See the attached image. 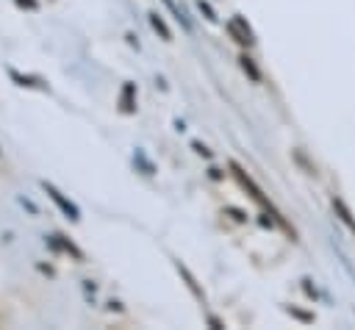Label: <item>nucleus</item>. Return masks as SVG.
<instances>
[{"label":"nucleus","mask_w":355,"mask_h":330,"mask_svg":"<svg viewBox=\"0 0 355 330\" xmlns=\"http://www.w3.org/2000/svg\"><path fill=\"white\" fill-rule=\"evenodd\" d=\"M227 31H230V36H233L236 42H241V44H252V31L247 28V22H244L241 17H233V19L227 22Z\"/></svg>","instance_id":"f257e3e1"},{"label":"nucleus","mask_w":355,"mask_h":330,"mask_svg":"<svg viewBox=\"0 0 355 330\" xmlns=\"http://www.w3.org/2000/svg\"><path fill=\"white\" fill-rule=\"evenodd\" d=\"M42 186L47 189V194H50V197L55 200V205H58V208H61V211H64V214H67L69 219H78V208H75V205H72L69 200H64V197H61V191H58L55 186H50V183H42Z\"/></svg>","instance_id":"f03ea898"},{"label":"nucleus","mask_w":355,"mask_h":330,"mask_svg":"<svg viewBox=\"0 0 355 330\" xmlns=\"http://www.w3.org/2000/svg\"><path fill=\"white\" fill-rule=\"evenodd\" d=\"M153 25H155V28H158V31L164 33V39H169V31H166V25H164V22H161L158 17H153Z\"/></svg>","instance_id":"7ed1b4c3"},{"label":"nucleus","mask_w":355,"mask_h":330,"mask_svg":"<svg viewBox=\"0 0 355 330\" xmlns=\"http://www.w3.org/2000/svg\"><path fill=\"white\" fill-rule=\"evenodd\" d=\"M17 3H19V6H28V8H36V3H33V0H17Z\"/></svg>","instance_id":"20e7f679"}]
</instances>
